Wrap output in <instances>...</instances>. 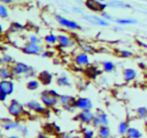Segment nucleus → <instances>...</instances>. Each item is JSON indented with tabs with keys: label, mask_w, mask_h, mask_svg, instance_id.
<instances>
[{
	"label": "nucleus",
	"mask_w": 147,
	"mask_h": 138,
	"mask_svg": "<svg viewBox=\"0 0 147 138\" xmlns=\"http://www.w3.org/2000/svg\"><path fill=\"white\" fill-rule=\"evenodd\" d=\"M60 95L54 90L44 91L40 95V100L45 107H53L59 102Z\"/></svg>",
	"instance_id": "f257e3e1"
},
{
	"label": "nucleus",
	"mask_w": 147,
	"mask_h": 138,
	"mask_svg": "<svg viewBox=\"0 0 147 138\" xmlns=\"http://www.w3.org/2000/svg\"><path fill=\"white\" fill-rule=\"evenodd\" d=\"M14 75H27L29 74L30 76L34 75V69L29 65L22 62H17L15 64L13 65L11 68Z\"/></svg>",
	"instance_id": "f03ea898"
},
{
	"label": "nucleus",
	"mask_w": 147,
	"mask_h": 138,
	"mask_svg": "<svg viewBox=\"0 0 147 138\" xmlns=\"http://www.w3.org/2000/svg\"><path fill=\"white\" fill-rule=\"evenodd\" d=\"M56 20L57 22L63 27H66L67 29H70L72 30H80L82 28L81 26L78 24L76 21L66 18L60 14H57L55 17Z\"/></svg>",
	"instance_id": "7ed1b4c3"
},
{
	"label": "nucleus",
	"mask_w": 147,
	"mask_h": 138,
	"mask_svg": "<svg viewBox=\"0 0 147 138\" xmlns=\"http://www.w3.org/2000/svg\"><path fill=\"white\" fill-rule=\"evenodd\" d=\"M22 51L26 55H40L42 53L43 48L39 44L27 42L22 47Z\"/></svg>",
	"instance_id": "20e7f679"
},
{
	"label": "nucleus",
	"mask_w": 147,
	"mask_h": 138,
	"mask_svg": "<svg viewBox=\"0 0 147 138\" xmlns=\"http://www.w3.org/2000/svg\"><path fill=\"white\" fill-rule=\"evenodd\" d=\"M83 18L88 22L92 24L100 27H109L110 25L109 22L107 20H104L103 17H98L96 15H90V14H84L83 15Z\"/></svg>",
	"instance_id": "39448f33"
},
{
	"label": "nucleus",
	"mask_w": 147,
	"mask_h": 138,
	"mask_svg": "<svg viewBox=\"0 0 147 138\" xmlns=\"http://www.w3.org/2000/svg\"><path fill=\"white\" fill-rule=\"evenodd\" d=\"M8 111L11 115L14 116H20L24 112L23 105L16 99H12L8 106Z\"/></svg>",
	"instance_id": "423d86ee"
},
{
	"label": "nucleus",
	"mask_w": 147,
	"mask_h": 138,
	"mask_svg": "<svg viewBox=\"0 0 147 138\" xmlns=\"http://www.w3.org/2000/svg\"><path fill=\"white\" fill-rule=\"evenodd\" d=\"M86 6L90 10L93 12H104L106 7H108L107 4L101 3L98 0H86Z\"/></svg>",
	"instance_id": "0eeeda50"
},
{
	"label": "nucleus",
	"mask_w": 147,
	"mask_h": 138,
	"mask_svg": "<svg viewBox=\"0 0 147 138\" xmlns=\"http://www.w3.org/2000/svg\"><path fill=\"white\" fill-rule=\"evenodd\" d=\"M14 91V83L10 79H4L0 82V92L5 94H12Z\"/></svg>",
	"instance_id": "6e6552de"
},
{
	"label": "nucleus",
	"mask_w": 147,
	"mask_h": 138,
	"mask_svg": "<svg viewBox=\"0 0 147 138\" xmlns=\"http://www.w3.org/2000/svg\"><path fill=\"white\" fill-rule=\"evenodd\" d=\"M57 43L62 47L68 48L72 47L75 45V41L70 37L65 34H60L57 35Z\"/></svg>",
	"instance_id": "1a4fd4ad"
},
{
	"label": "nucleus",
	"mask_w": 147,
	"mask_h": 138,
	"mask_svg": "<svg viewBox=\"0 0 147 138\" xmlns=\"http://www.w3.org/2000/svg\"><path fill=\"white\" fill-rule=\"evenodd\" d=\"M75 106L81 110H87V109H91L93 108V103L88 98L80 97L76 99Z\"/></svg>",
	"instance_id": "9d476101"
},
{
	"label": "nucleus",
	"mask_w": 147,
	"mask_h": 138,
	"mask_svg": "<svg viewBox=\"0 0 147 138\" xmlns=\"http://www.w3.org/2000/svg\"><path fill=\"white\" fill-rule=\"evenodd\" d=\"M42 103L37 101L35 100H31L26 103V106L30 110H32L37 113H42L45 111V108L43 106Z\"/></svg>",
	"instance_id": "9b49d317"
},
{
	"label": "nucleus",
	"mask_w": 147,
	"mask_h": 138,
	"mask_svg": "<svg viewBox=\"0 0 147 138\" xmlns=\"http://www.w3.org/2000/svg\"><path fill=\"white\" fill-rule=\"evenodd\" d=\"M75 62L79 66H87L90 63V58L87 53H80L75 57Z\"/></svg>",
	"instance_id": "f8f14e48"
},
{
	"label": "nucleus",
	"mask_w": 147,
	"mask_h": 138,
	"mask_svg": "<svg viewBox=\"0 0 147 138\" xmlns=\"http://www.w3.org/2000/svg\"><path fill=\"white\" fill-rule=\"evenodd\" d=\"M38 80L44 85H49L53 80V75L47 70H43L39 74Z\"/></svg>",
	"instance_id": "ddd939ff"
},
{
	"label": "nucleus",
	"mask_w": 147,
	"mask_h": 138,
	"mask_svg": "<svg viewBox=\"0 0 147 138\" xmlns=\"http://www.w3.org/2000/svg\"><path fill=\"white\" fill-rule=\"evenodd\" d=\"M79 117L83 122L86 123H90V122L93 121L94 119V114L91 112L90 109H87V110H82L79 114Z\"/></svg>",
	"instance_id": "4468645a"
},
{
	"label": "nucleus",
	"mask_w": 147,
	"mask_h": 138,
	"mask_svg": "<svg viewBox=\"0 0 147 138\" xmlns=\"http://www.w3.org/2000/svg\"><path fill=\"white\" fill-rule=\"evenodd\" d=\"M136 76H137V72L134 68H126L123 71V78L127 82L134 80Z\"/></svg>",
	"instance_id": "2eb2a0df"
},
{
	"label": "nucleus",
	"mask_w": 147,
	"mask_h": 138,
	"mask_svg": "<svg viewBox=\"0 0 147 138\" xmlns=\"http://www.w3.org/2000/svg\"><path fill=\"white\" fill-rule=\"evenodd\" d=\"M108 6L113 8H119V9H128L131 8V6L127 3L123 1H119V0H113L108 3Z\"/></svg>",
	"instance_id": "dca6fc26"
},
{
	"label": "nucleus",
	"mask_w": 147,
	"mask_h": 138,
	"mask_svg": "<svg viewBox=\"0 0 147 138\" xmlns=\"http://www.w3.org/2000/svg\"><path fill=\"white\" fill-rule=\"evenodd\" d=\"M13 75H14V73H13L11 69L9 68L7 66H2L0 69V77H1V80L10 79Z\"/></svg>",
	"instance_id": "f3484780"
},
{
	"label": "nucleus",
	"mask_w": 147,
	"mask_h": 138,
	"mask_svg": "<svg viewBox=\"0 0 147 138\" xmlns=\"http://www.w3.org/2000/svg\"><path fill=\"white\" fill-rule=\"evenodd\" d=\"M76 101V99H74L72 96H67V95H60V97H59V102L64 105H68L70 103V105H74L75 106Z\"/></svg>",
	"instance_id": "a211bd4d"
},
{
	"label": "nucleus",
	"mask_w": 147,
	"mask_h": 138,
	"mask_svg": "<svg viewBox=\"0 0 147 138\" xmlns=\"http://www.w3.org/2000/svg\"><path fill=\"white\" fill-rule=\"evenodd\" d=\"M117 24L121 25H129V24H134L138 22L137 20L134 18H118L115 20Z\"/></svg>",
	"instance_id": "6ab92c4d"
},
{
	"label": "nucleus",
	"mask_w": 147,
	"mask_h": 138,
	"mask_svg": "<svg viewBox=\"0 0 147 138\" xmlns=\"http://www.w3.org/2000/svg\"><path fill=\"white\" fill-rule=\"evenodd\" d=\"M57 84L59 86H64V87H66V86H70V82L67 76H65V75H62V76H60L57 79Z\"/></svg>",
	"instance_id": "aec40b11"
},
{
	"label": "nucleus",
	"mask_w": 147,
	"mask_h": 138,
	"mask_svg": "<svg viewBox=\"0 0 147 138\" xmlns=\"http://www.w3.org/2000/svg\"><path fill=\"white\" fill-rule=\"evenodd\" d=\"M103 68L104 71L107 72V73H111V72L113 71L114 69L116 68V65L112 61L106 60L103 63Z\"/></svg>",
	"instance_id": "412c9836"
},
{
	"label": "nucleus",
	"mask_w": 147,
	"mask_h": 138,
	"mask_svg": "<svg viewBox=\"0 0 147 138\" xmlns=\"http://www.w3.org/2000/svg\"><path fill=\"white\" fill-rule=\"evenodd\" d=\"M40 80H36V79H32V80H29L27 83V89L30 91L37 90L40 86Z\"/></svg>",
	"instance_id": "4be33fe9"
},
{
	"label": "nucleus",
	"mask_w": 147,
	"mask_h": 138,
	"mask_svg": "<svg viewBox=\"0 0 147 138\" xmlns=\"http://www.w3.org/2000/svg\"><path fill=\"white\" fill-rule=\"evenodd\" d=\"M45 43H47V44H55V43H57V35L53 34V33L47 34V35L45 37Z\"/></svg>",
	"instance_id": "5701e85b"
},
{
	"label": "nucleus",
	"mask_w": 147,
	"mask_h": 138,
	"mask_svg": "<svg viewBox=\"0 0 147 138\" xmlns=\"http://www.w3.org/2000/svg\"><path fill=\"white\" fill-rule=\"evenodd\" d=\"M128 135L129 137L132 138H139L142 136V134L138 129H134V128H130L128 130Z\"/></svg>",
	"instance_id": "b1692460"
},
{
	"label": "nucleus",
	"mask_w": 147,
	"mask_h": 138,
	"mask_svg": "<svg viewBox=\"0 0 147 138\" xmlns=\"http://www.w3.org/2000/svg\"><path fill=\"white\" fill-rule=\"evenodd\" d=\"M9 16V11L7 7L3 4H0V17L2 19L7 18Z\"/></svg>",
	"instance_id": "393cba45"
},
{
	"label": "nucleus",
	"mask_w": 147,
	"mask_h": 138,
	"mask_svg": "<svg viewBox=\"0 0 147 138\" xmlns=\"http://www.w3.org/2000/svg\"><path fill=\"white\" fill-rule=\"evenodd\" d=\"M13 61V57L12 56L9 55L5 54L1 57V63H4V64H9V63H12Z\"/></svg>",
	"instance_id": "a878e982"
},
{
	"label": "nucleus",
	"mask_w": 147,
	"mask_h": 138,
	"mask_svg": "<svg viewBox=\"0 0 147 138\" xmlns=\"http://www.w3.org/2000/svg\"><path fill=\"white\" fill-rule=\"evenodd\" d=\"M138 114L142 118H146L147 117V108L144 107V106H142L139 107L137 110Z\"/></svg>",
	"instance_id": "bb28decb"
},
{
	"label": "nucleus",
	"mask_w": 147,
	"mask_h": 138,
	"mask_svg": "<svg viewBox=\"0 0 147 138\" xmlns=\"http://www.w3.org/2000/svg\"><path fill=\"white\" fill-rule=\"evenodd\" d=\"M99 134H100V136L103 138H106L109 137V130L107 127L106 126H102L101 129H100V132H99Z\"/></svg>",
	"instance_id": "cd10ccee"
},
{
	"label": "nucleus",
	"mask_w": 147,
	"mask_h": 138,
	"mask_svg": "<svg viewBox=\"0 0 147 138\" xmlns=\"http://www.w3.org/2000/svg\"><path fill=\"white\" fill-rule=\"evenodd\" d=\"M97 116L98 117V119H100L101 124H108V122H109V120H108L107 115H106V114L104 113V112H102L101 114H99L98 116Z\"/></svg>",
	"instance_id": "c85d7f7f"
},
{
	"label": "nucleus",
	"mask_w": 147,
	"mask_h": 138,
	"mask_svg": "<svg viewBox=\"0 0 147 138\" xmlns=\"http://www.w3.org/2000/svg\"><path fill=\"white\" fill-rule=\"evenodd\" d=\"M127 127H128V125L126 122H121V123L120 124V125H119V132H120L121 135L126 133V131H127V129H128Z\"/></svg>",
	"instance_id": "c756f323"
},
{
	"label": "nucleus",
	"mask_w": 147,
	"mask_h": 138,
	"mask_svg": "<svg viewBox=\"0 0 147 138\" xmlns=\"http://www.w3.org/2000/svg\"><path fill=\"white\" fill-rule=\"evenodd\" d=\"M29 40H30V43H34V44H39L40 42V37L36 34H31L29 37Z\"/></svg>",
	"instance_id": "7c9ffc66"
},
{
	"label": "nucleus",
	"mask_w": 147,
	"mask_h": 138,
	"mask_svg": "<svg viewBox=\"0 0 147 138\" xmlns=\"http://www.w3.org/2000/svg\"><path fill=\"white\" fill-rule=\"evenodd\" d=\"M19 124L18 123H15V122H9L8 124H6L5 125V128L7 129H14V128L18 127Z\"/></svg>",
	"instance_id": "2f4dec72"
},
{
	"label": "nucleus",
	"mask_w": 147,
	"mask_h": 138,
	"mask_svg": "<svg viewBox=\"0 0 147 138\" xmlns=\"http://www.w3.org/2000/svg\"><path fill=\"white\" fill-rule=\"evenodd\" d=\"M120 53H121V56H123V57H130V56L133 55V53H131V52L129 51V50H121Z\"/></svg>",
	"instance_id": "473e14b6"
},
{
	"label": "nucleus",
	"mask_w": 147,
	"mask_h": 138,
	"mask_svg": "<svg viewBox=\"0 0 147 138\" xmlns=\"http://www.w3.org/2000/svg\"><path fill=\"white\" fill-rule=\"evenodd\" d=\"M101 17L106 20H111L112 19V16L109 13L106 12H102Z\"/></svg>",
	"instance_id": "72a5a7b5"
},
{
	"label": "nucleus",
	"mask_w": 147,
	"mask_h": 138,
	"mask_svg": "<svg viewBox=\"0 0 147 138\" xmlns=\"http://www.w3.org/2000/svg\"><path fill=\"white\" fill-rule=\"evenodd\" d=\"M7 97H8V95L5 94V93H1L0 92V100L1 101H5L6 100H7Z\"/></svg>",
	"instance_id": "f704fd0d"
},
{
	"label": "nucleus",
	"mask_w": 147,
	"mask_h": 138,
	"mask_svg": "<svg viewBox=\"0 0 147 138\" xmlns=\"http://www.w3.org/2000/svg\"><path fill=\"white\" fill-rule=\"evenodd\" d=\"M1 3L3 4H9L11 3H12L13 0H1Z\"/></svg>",
	"instance_id": "c9c22d12"
},
{
	"label": "nucleus",
	"mask_w": 147,
	"mask_h": 138,
	"mask_svg": "<svg viewBox=\"0 0 147 138\" xmlns=\"http://www.w3.org/2000/svg\"><path fill=\"white\" fill-rule=\"evenodd\" d=\"M86 138H91V137L93 136V132H91V131H89V132H86Z\"/></svg>",
	"instance_id": "e433bc0d"
},
{
	"label": "nucleus",
	"mask_w": 147,
	"mask_h": 138,
	"mask_svg": "<svg viewBox=\"0 0 147 138\" xmlns=\"http://www.w3.org/2000/svg\"><path fill=\"white\" fill-rule=\"evenodd\" d=\"M73 11L76 12H78V13H80V12H82V10L81 9L79 8V7H73Z\"/></svg>",
	"instance_id": "4c0bfd02"
},
{
	"label": "nucleus",
	"mask_w": 147,
	"mask_h": 138,
	"mask_svg": "<svg viewBox=\"0 0 147 138\" xmlns=\"http://www.w3.org/2000/svg\"><path fill=\"white\" fill-rule=\"evenodd\" d=\"M98 1H100V2H101V3H105L106 2V0H98Z\"/></svg>",
	"instance_id": "58836bf2"
},
{
	"label": "nucleus",
	"mask_w": 147,
	"mask_h": 138,
	"mask_svg": "<svg viewBox=\"0 0 147 138\" xmlns=\"http://www.w3.org/2000/svg\"><path fill=\"white\" fill-rule=\"evenodd\" d=\"M10 138H18V137H10Z\"/></svg>",
	"instance_id": "ea45409f"
}]
</instances>
